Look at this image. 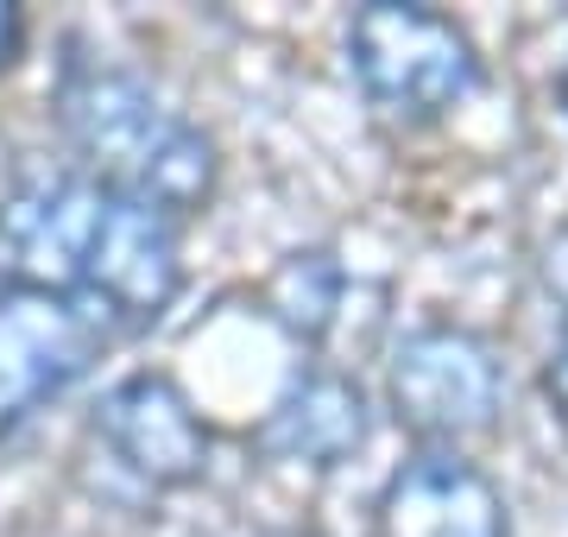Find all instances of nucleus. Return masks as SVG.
Wrapping results in <instances>:
<instances>
[{
  "label": "nucleus",
  "mask_w": 568,
  "mask_h": 537,
  "mask_svg": "<svg viewBox=\"0 0 568 537\" xmlns=\"http://www.w3.org/2000/svg\"><path fill=\"white\" fill-rule=\"evenodd\" d=\"M361 443H366V405L361 386L342 379V373H304L260 424V449L272 462H304V468H335Z\"/></svg>",
  "instance_id": "9"
},
{
  "label": "nucleus",
  "mask_w": 568,
  "mask_h": 537,
  "mask_svg": "<svg viewBox=\"0 0 568 537\" xmlns=\"http://www.w3.org/2000/svg\"><path fill=\"white\" fill-rule=\"evenodd\" d=\"M549 398H556V412L568 417V348L549 361Z\"/></svg>",
  "instance_id": "12"
},
{
  "label": "nucleus",
  "mask_w": 568,
  "mask_h": 537,
  "mask_svg": "<svg viewBox=\"0 0 568 537\" xmlns=\"http://www.w3.org/2000/svg\"><path fill=\"white\" fill-rule=\"evenodd\" d=\"M562 348H568V316H562Z\"/></svg>",
  "instance_id": "14"
},
{
  "label": "nucleus",
  "mask_w": 568,
  "mask_h": 537,
  "mask_svg": "<svg viewBox=\"0 0 568 537\" xmlns=\"http://www.w3.org/2000/svg\"><path fill=\"white\" fill-rule=\"evenodd\" d=\"M102 311L51 291H0V436L20 430L44 398L89 373L102 354Z\"/></svg>",
  "instance_id": "4"
},
{
  "label": "nucleus",
  "mask_w": 568,
  "mask_h": 537,
  "mask_svg": "<svg viewBox=\"0 0 568 537\" xmlns=\"http://www.w3.org/2000/svg\"><path fill=\"white\" fill-rule=\"evenodd\" d=\"M183 260H178V222L159 215L145 203H108L102 234H95V253H89V272H82V304H95L121 323H159L164 304L178 297Z\"/></svg>",
  "instance_id": "6"
},
{
  "label": "nucleus",
  "mask_w": 568,
  "mask_h": 537,
  "mask_svg": "<svg viewBox=\"0 0 568 537\" xmlns=\"http://www.w3.org/2000/svg\"><path fill=\"white\" fill-rule=\"evenodd\" d=\"M63 133L82 152L89 178L159 215H190L215 190V145L126 70H70L58 95Z\"/></svg>",
  "instance_id": "1"
},
{
  "label": "nucleus",
  "mask_w": 568,
  "mask_h": 537,
  "mask_svg": "<svg viewBox=\"0 0 568 537\" xmlns=\"http://www.w3.org/2000/svg\"><path fill=\"white\" fill-rule=\"evenodd\" d=\"M265 304L278 316L291 335H316L328 330V316L342 304V272L328 253H291L278 272H272V285H265Z\"/></svg>",
  "instance_id": "10"
},
{
  "label": "nucleus",
  "mask_w": 568,
  "mask_h": 537,
  "mask_svg": "<svg viewBox=\"0 0 568 537\" xmlns=\"http://www.w3.org/2000/svg\"><path fill=\"white\" fill-rule=\"evenodd\" d=\"M562 95H568V77H562Z\"/></svg>",
  "instance_id": "15"
},
{
  "label": "nucleus",
  "mask_w": 568,
  "mask_h": 537,
  "mask_svg": "<svg viewBox=\"0 0 568 537\" xmlns=\"http://www.w3.org/2000/svg\"><path fill=\"white\" fill-rule=\"evenodd\" d=\"M102 436L133 475H145L152 487H183L203 475L209 462V430L190 412V398L164 379V373H133L102 398Z\"/></svg>",
  "instance_id": "7"
},
{
  "label": "nucleus",
  "mask_w": 568,
  "mask_h": 537,
  "mask_svg": "<svg viewBox=\"0 0 568 537\" xmlns=\"http://www.w3.org/2000/svg\"><path fill=\"white\" fill-rule=\"evenodd\" d=\"M272 537H310V531H272Z\"/></svg>",
  "instance_id": "13"
},
{
  "label": "nucleus",
  "mask_w": 568,
  "mask_h": 537,
  "mask_svg": "<svg viewBox=\"0 0 568 537\" xmlns=\"http://www.w3.org/2000/svg\"><path fill=\"white\" fill-rule=\"evenodd\" d=\"M347 58H354L366 102L392 121H436L480 83V58L455 32V20L429 7H405V0L361 7L347 26Z\"/></svg>",
  "instance_id": "2"
},
{
  "label": "nucleus",
  "mask_w": 568,
  "mask_h": 537,
  "mask_svg": "<svg viewBox=\"0 0 568 537\" xmlns=\"http://www.w3.org/2000/svg\"><path fill=\"white\" fill-rule=\"evenodd\" d=\"M379 537H506V499L467 455L424 449L386 480Z\"/></svg>",
  "instance_id": "8"
},
{
  "label": "nucleus",
  "mask_w": 568,
  "mask_h": 537,
  "mask_svg": "<svg viewBox=\"0 0 568 537\" xmlns=\"http://www.w3.org/2000/svg\"><path fill=\"white\" fill-rule=\"evenodd\" d=\"M392 412L424 443H462L499 417V361L467 330H417L392 354Z\"/></svg>",
  "instance_id": "5"
},
{
  "label": "nucleus",
  "mask_w": 568,
  "mask_h": 537,
  "mask_svg": "<svg viewBox=\"0 0 568 537\" xmlns=\"http://www.w3.org/2000/svg\"><path fill=\"white\" fill-rule=\"evenodd\" d=\"M20 44H26V13L13 0H0V70L20 58Z\"/></svg>",
  "instance_id": "11"
},
{
  "label": "nucleus",
  "mask_w": 568,
  "mask_h": 537,
  "mask_svg": "<svg viewBox=\"0 0 568 537\" xmlns=\"http://www.w3.org/2000/svg\"><path fill=\"white\" fill-rule=\"evenodd\" d=\"M108 196L95 178H32L0 203V278L13 291H51V297H82V272L102 234Z\"/></svg>",
  "instance_id": "3"
}]
</instances>
